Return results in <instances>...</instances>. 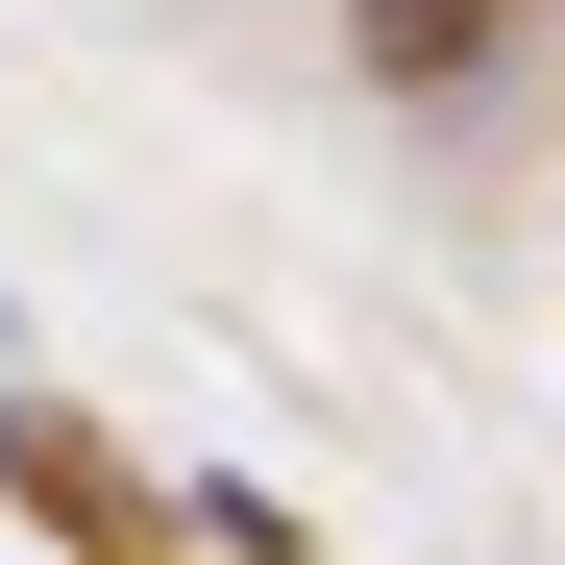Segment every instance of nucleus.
Instances as JSON below:
<instances>
[{
    "label": "nucleus",
    "instance_id": "1",
    "mask_svg": "<svg viewBox=\"0 0 565 565\" xmlns=\"http://www.w3.org/2000/svg\"><path fill=\"white\" fill-rule=\"evenodd\" d=\"M0 516L50 565H198V492H172L99 394H50V369H0Z\"/></svg>",
    "mask_w": 565,
    "mask_h": 565
},
{
    "label": "nucleus",
    "instance_id": "2",
    "mask_svg": "<svg viewBox=\"0 0 565 565\" xmlns=\"http://www.w3.org/2000/svg\"><path fill=\"white\" fill-rule=\"evenodd\" d=\"M492 25H516V0H344V74H369V99H467Z\"/></svg>",
    "mask_w": 565,
    "mask_h": 565
}]
</instances>
